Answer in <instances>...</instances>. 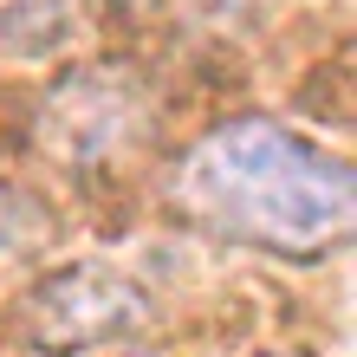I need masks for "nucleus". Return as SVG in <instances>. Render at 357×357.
<instances>
[{"instance_id": "obj_3", "label": "nucleus", "mask_w": 357, "mask_h": 357, "mask_svg": "<svg viewBox=\"0 0 357 357\" xmlns=\"http://www.w3.org/2000/svg\"><path fill=\"white\" fill-rule=\"evenodd\" d=\"M137 111H143V91L123 72H78L39 111V143H52L72 162H98L137 130Z\"/></svg>"}, {"instance_id": "obj_2", "label": "nucleus", "mask_w": 357, "mask_h": 357, "mask_svg": "<svg viewBox=\"0 0 357 357\" xmlns=\"http://www.w3.org/2000/svg\"><path fill=\"white\" fill-rule=\"evenodd\" d=\"M150 325V292L111 266H66L33 292V344L39 351H85Z\"/></svg>"}, {"instance_id": "obj_1", "label": "nucleus", "mask_w": 357, "mask_h": 357, "mask_svg": "<svg viewBox=\"0 0 357 357\" xmlns=\"http://www.w3.org/2000/svg\"><path fill=\"white\" fill-rule=\"evenodd\" d=\"M176 195L208 234L319 260L357 227V176L273 117H234L208 130L176 169Z\"/></svg>"}]
</instances>
